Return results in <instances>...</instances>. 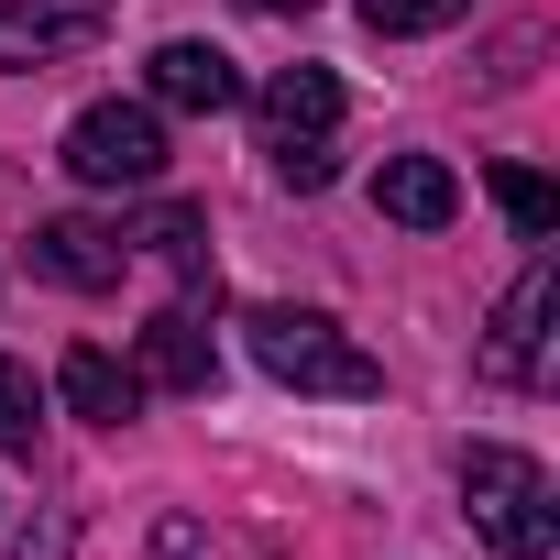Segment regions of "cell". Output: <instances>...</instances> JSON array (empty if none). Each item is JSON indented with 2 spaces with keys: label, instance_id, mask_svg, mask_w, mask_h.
<instances>
[{
  "label": "cell",
  "instance_id": "6da1fadb",
  "mask_svg": "<svg viewBox=\"0 0 560 560\" xmlns=\"http://www.w3.org/2000/svg\"><path fill=\"white\" fill-rule=\"evenodd\" d=\"M462 516H472V538L505 549V560H549V549H560V483H549L527 451H505V440L462 451Z\"/></svg>",
  "mask_w": 560,
  "mask_h": 560
},
{
  "label": "cell",
  "instance_id": "7a4b0ae2",
  "mask_svg": "<svg viewBox=\"0 0 560 560\" xmlns=\"http://www.w3.org/2000/svg\"><path fill=\"white\" fill-rule=\"evenodd\" d=\"M242 341H253V363H264L275 385H298V396H385V363H374L330 308H253Z\"/></svg>",
  "mask_w": 560,
  "mask_h": 560
},
{
  "label": "cell",
  "instance_id": "3957f363",
  "mask_svg": "<svg viewBox=\"0 0 560 560\" xmlns=\"http://www.w3.org/2000/svg\"><path fill=\"white\" fill-rule=\"evenodd\" d=\"M253 132H264L287 187H330L341 176V78L330 67H275L253 89Z\"/></svg>",
  "mask_w": 560,
  "mask_h": 560
},
{
  "label": "cell",
  "instance_id": "277c9868",
  "mask_svg": "<svg viewBox=\"0 0 560 560\" xmlns=\"http://www.w3.org/2000/svg\"><path fill=\"white\" fill-rule=\"evenodd\" d=\"M67 176L78 187H154L165 176V121L154 100H89L67 121Z\"/></svg>",
  "mask_w": 560,
  "mask_h": 560
},
{
  "label": "cell",
  "instance_id": "5b68a950",
  "mask_svg": "<svg viewBox=\"0 0 560 560\" xmlns=\"http://www.w3.org/2000/svg\"><path fill=\"white\" fill-rule=\"evenodd\" d=\"M110 34V0H0V78L67 67Z\"/></svg>",
  "mask_w": 560,
  "mask_h": 560
},
{
  "label": "cell",
  "instance_id": "8992f818",
  "mask_svg": "<svg viewBox=\"0 0 560 560\" xmlns=\"http://www.w3.org/2000/svg\"><path fill=\"white\" fill-rule=\"evenodd\" d=\"M549 319H560V275L549 264H527L516 287H505V308H494V330H483V374L494 385H549Z\"/></svg>",
  "mask_w": 560,
  "mask_h": 560
},
{
  "label": "cell",
  "instance_id": "52a82bcc",
  "mask_svg": "<svg viewBox=\"0 0 560 560\" xmlns=\"http://www.w3.org/2000/svg\"><path fill=\"white\" fill-rule=\"evenodd\" d=\"M143 100H154V110H198V121H220V110L242 100V67H231L220 45L176 34V45H154V56H143Z\"/></svg>",
  "mask_w": 560,
  "mask_h": 560
},
{
  "label": "cell",
  "instance_id": "ba28073f",
  "mask_svg": "<svg viewBox=\"0 0 560 560\" xmlns=\"http://www.w3.org/2000/svg\"><path fill=\"white\" fill-rule=\"evenodd\" d=\"M121 264H132V231H100V220H34V275L67 298H100L121 287Z\"/></svg>",
  "mask_w": 560,
  "mask_h": 560
},
{
  "label": "cell",
  "instance_id": "9c48e42d",
  "mask_svg": "<svg viewBox=\"0 0 560 560\" xmlns=\"http://www.w3.org/2000/svg\"><path fill=\"white\" fill-rule=\"evenodd\" d=\"M220 352H209V308H154L143 319V352H132V385H165V396H209Z\"/></svg>",
  "mask_w": 560,
  "mask_h": 560
},
{
  "label": "cell",
  "instance_id": "30bf717a",
  "mask_svg": "<svg viewBox=\"0 0 560 560\" xmlns=\"http://www.w3.org/2000/svg\"><path fill=\"white\" fill-rule=\"evenodd\" d=\"M374 209H385V220H407V231H451V220H462V176H451L440 154H385Z\"/></svg>",
  "mask_w": 560,
  "mask_h": 560
},
{
  "label": "cell",
  "instance_id": "8fae6325",
  "mask_svg": "<svg viewBox=\"0 0 560 560\" xmlns=\"http://www.w3.org/2000/svg\"><path fill=\"white\" fill-rule=\"evenodd\" d=\"M56 396H67V418H89V429H121V418L143 407V385H132V363H110L100 341H78V352L56 363Z\"/></svg>",
  "mask_w": 560,
  "mask_h": 560
},
{
  "label": "cell",
  "instance_id": "7c38bea8",
  "mask_svg": "<svg viewBox=\"0 0 560 560\" xmlns=\"http://www.w3.org/2000/svg\"><path fill=\"white\" fill-rule=\"evenodd\" d=\"M132 242L176 264V298H187V308H220V264H209V220H198V209H154Z\"/></svg>",
  "mask_w": 560,
  "mask_h": 560
},
{
  "label": "cell",
  "instance_id": "4fadbf2b",
  "mask_svg": "<svg viewBox=\"0 0 560 560\" xmlns=\"http://www.w3.org/2000/svg\"><path fill=\"white\" fill-rule=\"evenodd\" d=\"M483 187H494V209L516 220V242H560V187H549L538 165H494Z\"/></svg>",
  "mask_w": 560,
  "mask_h": 560
},
{
  "label": "cell",
  "instance_id": "5bb4252c",
  "mask_svg": "<svg viewBox=\"0 0 560 560\" xmlns=\"http://www.w3.org/2000/svg\"><path fill=\"white\" fill-rule=\"evenodd\" d=\"M352 12H363L374 34H451L472 0H352Z\"/></svg>",
  "mask_w": 560,
  "mask_h": 560
},
{
  "label": "cell",
  "instance_id": "9a60e30c",
  "mask_svg": "<svg viewBox=\"0 0 560 560\" xmlns=\"http://www.w3.org/2000/svg\"><path fill=\"white\" fill-rule=\"evenodd\" d=\"M34 429H45V385L23 363H0V451H34Z\"/></svg>",
  "mask_w": 560,
  "mask_h": 560
},
{
  "label": "cell",
  "instance_id": "2e32d148",
  "mask_svg": "<svg viewBox=\"0 0 560 560\" xmlns=\"http://www.w3.org/2000/svg\"><path fill=\"white\" fill-rule=\"evenodd\" d=\"M242 12H264V23H308L319 0H242Z\"/></svg>",
  "mask_w": 560,
  "mask_h": 560
},
{
  "label": "cell",
  "instance_id": "e0dca14e",
  "mask_svg": "<svg viewBox=\"0 0 560 560\" xmlns=\"http://www.w3.org/2000/svg\"><path fill=\"white\" fill-rule=\"evenodd\" d=\"M23 560H67V527H45V538L23 527Z\"/></svg>",
  "mask_w": 560,
  "mask_h": 560
}]
</instances>
